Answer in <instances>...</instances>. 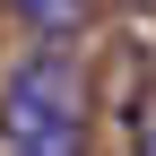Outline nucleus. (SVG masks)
Returning a JSON list of instances; mask_svg holds the SVG:
<instances>
[{
	"label": "nucleus",
	"instance_id": "f257e3e1",
	"mask_svg": "<svg viewBox=\"0 0 156 156\" xmlns=\"http://www.w3.org/2000/svg\"><path fill=\"white\" fill-rule=\"evenodd\" d=\"M0 156H87V78L69 52H26L0 87Z\"/></svg>",
	"mask_w": 156,
	"mask_h": 156
},
{
	"label": "nucleus",
	"instance_id": "f03ea898",
	"mask_svg": "<svg viewBox=\"0 0 156 156\" xmlns=\"http://www.w3.org/2000/svg\"><path fill=\"white\" fill-rule=\"evenodd\" d=\"M17 17H26L35 35H52V44H69L78 26H87V0H9Z\"/></svg>",
	"mask_w": 156,
	"mask_h": 156
}]
</instances>
